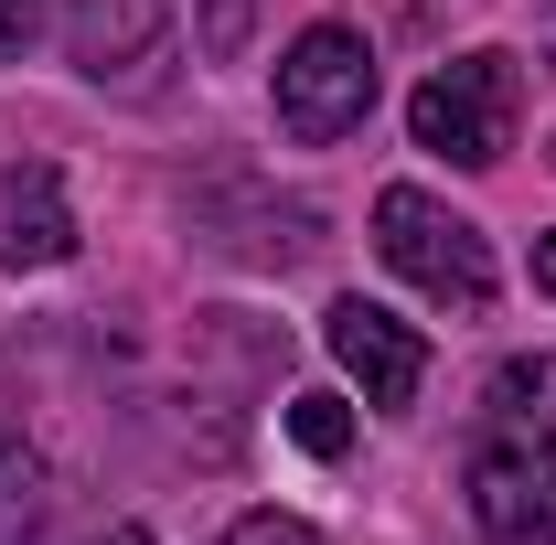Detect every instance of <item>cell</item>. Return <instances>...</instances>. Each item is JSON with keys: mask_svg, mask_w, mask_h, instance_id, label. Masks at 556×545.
<instances>
[{"mask_svg": "<svg viewBox=\"0 0 556 545\" xmlns=\"http://www.w3.org/2000/svg\"><path fill=\"white\" fill-rule=\"evenodd\" d=\"M492 428L556 449V353H514V364L492 375Z\"/></svg>", "mask_w": 556, "mask_h": 545, "instance_id": "ba28073f", "label": "cell"}, {"mask_svg": "<svg viewBox=\"0 0 556 545\" xmlns=\"http://www.w3.org/2000/svg\"><path fill=\"white\" fill-rule=\"evenodd\" d=\"M375 257L407 278V289H428L439 310H492V236L471 225V214H450L439 193H417V182H386L375 193Z\"/></svg>", "mask_w": 556, "mask_h": 545, "instance_id": "6da1fadb", "label": "cell"}, {"mask_svg": "<svg viewBox=\"0 0 556 545\" xmlns=\"http://www.w3.org/2000/svg\"><path fill=\"white\" fill-rule=\"evenodd\" d=\"M75 257V214L54 193V172L0 182V268H65Z\"/></svg>", "mask_w": 556, "mask_h": 545, "instance_id": "8992f818", "label": "cell"}, {"mask_svg": "<svg viewBox=\"0 0 556 545\" xmlns=\"http://www.w3.org/2000/svg\"><path fill=\"white\" fill-rule=\"evenodd\" d=\"M289 439H300L311 460H343L353 449V407L343 396H289Z\"/></svg>", "mask_w": 556, "mask_h": 545, "instance_id": "9c48e42d", "label": "cell"}, {"mask_svg": "<svg viewBox=\"0 0 556 545\" xmlns=\"http://www.w3.org/2000/svg\"><path fill=\"white\" fill-rule=\"evenodd\" d=\"M514 107H525L514 54H460V65H439L407 97V129H417V150H439V161H460V172H492V161L514 150Z\"/></svg>", "mask_w": 556, "mask_h": 545, "instance_id": "7a4b0ae2", "label": "cell"}, {"mask_svg": "<svg viewBox=\"0 0 556 545\" xmlns=\"http://www.w3.org/2000/svg\"><path fill=\"white\" fill-rule=\"evenodd\" d=\"M161 33H172V0H75V11H65V43H75V65H86V75L139 65Z\"/></svg>", "mask_w": 556, "mask_h": 545, "instance_id": "52a82bcc", "label": "cell"}, {"mask_svg": "<svg viewBox=\"0 0 556 545\" xmlns=\"http://www.w3.org/2000/svg\"><path fill=\"white\" fill-rule=\"evenodd\" d=\"M321 342H332V364L364 385V407H417V385H428V332L417 321L375 310V300H332L321 310Z\"/></svg>", "mask_w": 556, "mask_h": 545, "instance_id": "277c9868", "label": "cell"}, {"mask_svg": "<svg viewBox=\"0 0 556 545\" xmlns=\"http://www.w3.org/2000/svg\"><path fill=\"white\" fill-rule=\"evenodd\" d=\"M375 118V43L343 33V22H311L289 54H278V129L311 139V150H332Z\"/></svg>", "mask_w": 556, "mask_h": 545, "instance_id": "3957f363", "label": "cell"}, {"mask_svg": "<svg viewBox=\"0 0 556 545\" xmlns=\"http://www.w3.org/2000/svg\"><path fill=\"white\" fill-rule=\"evenodd\" d=\"M193 22H204V54H247V33H257V0H204Z\"/></svg>", "mask_w": 556, "mask_h": 545, "instance_id": "30bf717a", "label": "cell"}, {"mask_svg": "<svg viewBox=\"0 0 556 545\" xmlns=\"http://www.w3.org/2000/svg\"><path fill=\"white\" fill-rule=\"evenodd\" d=\"M33 33H43V0H0V65H22Z\"/></svg>", "mask_w": 556, "mask_h": 545, "instance_id": "8fae6325", "label": "cell"}, {"mask_svg": "<svg viewBox=\"0 0 556 545\" xmlns=\"http://www.w3.org/2000/svg\"><path fill=\"white\" fill-rule=\"evenodd\" d=\"M471 514H482V535H503V545H556V449L492 428V449L471 460Z\"/></svg>", "mask_w": 556, "mask_h": 545, "instance_id": "5b68a950", "label": "cell"}, {"mask_svg": "<svg viewBox=\"0 0 556 545\" xmlns=\"http://www.w3.org/2000/svg\"><path fill=\"white\" fill-rule=\"evenodd\" d=\"M535 289L556 300V236H535Z\"/></svg>", "mask_w": 556, "mask_h": 545, "instance_id": "4fadbf2b", "label": "cell"}, {"mask_svg": "<svg viewBox=\"0 0 556 545\" xmlns=\"http://www.w3.org/2000/svg\"><path fill=\"white\" fill-rule=\"evenodd\" d=\"M97 545H150V535H139V524H108V535H97Z\"/></svg>", "mask_w": 556, "mask_h": 545, "instance_id": "5bb4252c", "label": "cell"}, {"mask_svg": "<svg viewBox=\"0 0 556 545\" xmlns=\"http://www.w3.org/2000/svg\"><path fill=\"white\" fill-rule=\"evenodd\" d=\"M225 545H321V535H311L300 514H247V524H236Z\"/></svg>", "mask_w": 556, "mask_h": 545, "instance_id": "7c38bea8", "label": "cell"}]
</instances>
